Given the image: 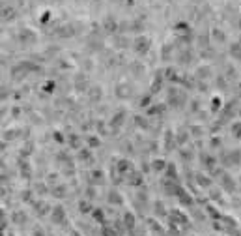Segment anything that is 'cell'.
I'll list each match as a JSON object with an SVG mask.
<instances>
[{
    "instance_id": "1",
    "label": "cell",
    "mask_w": 241,
    "mask_h": 236,
    "mask_svg": "<svg viewBox=\"0 0 241 236\" xmlns=\"http://www.w3.org/2000/svg\"><path fill=\"white\" fill-rule=\"evenodd\" d=\"M148 49H150V38H146V36H138V38L135 39V51L140 53V55H144Z\"/></svg>"
},
{
    "instance_id": "2",
    "label": "cell",
    "mask_w": 241,
    "mask_h": 236,
    "mask_svg": "<svg viewBox=\"0 0 241 236\" xmlns=\"http://www.w3.org/2000/svg\"><path fill=\"white\" fill-rule=\"evenodd\" d=\"M230 55H232L234 58H241V43H234V45L230 47Z\"/></svg>"
},
{
    "instance_id": "3",
    "label": "cell",
    "mask_w": 241,
    "mask_h": 236,
    "mask_svg": "<svg viewBox=\"0 0 241 236\" xmlns=\"http://www.w3.org/2000/svg\"><path fill=\"white\" fill-rule=\"evenodd\" d=\"M232 133H234V137L241 139V122H235V124L232 126Z\"/></svg>"
},
{
    "instance_id": "4",
    "label": "cell",
    "mask_w": 241,
    "mask_h": 236,
    "mask_svg": "<svg viewBox=\"0 0 241 236\" xmlns=\"http://www.w3.org/2000/svg\"><path fill=\"white\" fill-rule=\"evenodd\" d=\"M53 219H54V221L64 219V210H62L60 206H56V208H54V216H53Z\"/></svg>"
},
{
    "instance_id": "5",
    "label": "cell",
    "mask_w": 241,
    "mask_h": 236,
    "mask_svg": "<svg viewBox=\"0 0 241 236\" xmlns=\"http://www.w3.org/2000/svg\"><path fill=\"white\" fill-rule=\"evenodd\" d=\"M109 201H110V202H114V204H122V197H118V195H116V191H110Z\"/></svg>"
},
{
    "instance_id": "6",
    "label": "cell",
    "mask_w": 241,
    "mask_h": 236,
    "mask_svg": "<svg viewBox=\"0 0 241 236\" xmlns=\"http://www.w3.org/2000/svg\"><path fill=\"white\" fill-rule=\"evenodd\" d=\"M124 221H125L127 227H133V225H135V218H133V214H129V212H127L125 218H124Z\"/></svg>"
},
{
    "instance_id": "7",
    "label": "cell",
    "mask_w": 241,
    "mask_h": 236,
    "mask_svg": "<svg viewBox=\"0 0 241 236\" xmlns=\"http://www.w3.org/2000/svg\"><path fill=\"white\" fill-rule=\"evenodd\" d=\"M224 180H223V184H224V187L228 185V191H234V184H232V180H230V176H223Z\"/></svg>"
},
{
    "instance_id": "8",
    "label": "cell",
    "mask_w": 241,
    "mask_h": 236,
    "mask_svg": "<svg viewBox=\"0 0 241 236\" xmlns=\"http://www.w3.org/2000/svg\"><path fill=\"white\" fill-rule=\"evenodd\" d=\"M164 167V165H163V161H155V169L159 171V169H163Z\"/></svg>"
}]
</instances>
